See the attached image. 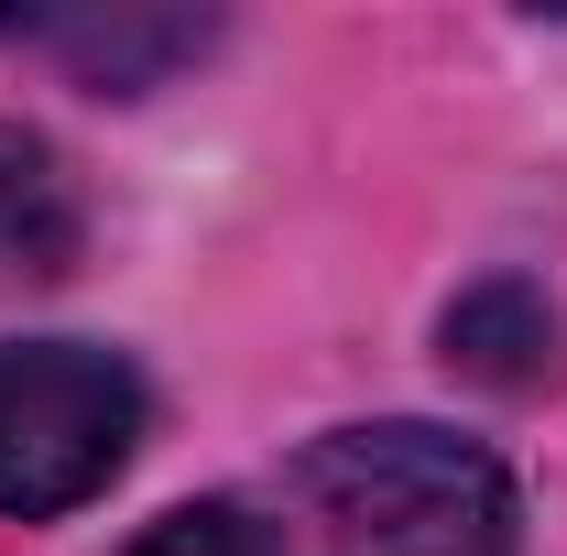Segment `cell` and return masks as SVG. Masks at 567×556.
<instances>
[{"label":"cell","mask_w":567,"mask_h":556,"mask_svg":"<svg viewBox=\"0 0 567 556\" xmlns=\"http://www.w3.org/2000/svg\"><path fill=\"white\" fill-rule=\"evenodd\" d=\"M66 251H76V208L55 164L0 132V274H66Z\"/></svg>","instance_id":"obj_5"},{"label":"cell","mask_w":567,"mask_h":556,"mask_svg":"<svg viewBox=\"0 0 567 556\" xmlns=\"http://www.w3.org/2000/svg\"><path fill=\"white\" fill-rule=\"evenodd\" d=\"M447 360L481 382H546L557 371V317L535 284H481L447 306Z\"/></svg>","instance_id":"obj_4"},{"label":"cell","mask_w":567,"mask_h":556,"mask_svg":"<svg viewBox=\"0 0 567 556\" xmlns=\"http://www.w3.org/2000/svg\"><path fill=\"white\" fill-rule=\"evenodd\" d=\"M121 556H274V546H262V524H251L240 502H175V513L142 524Z\"/></svg>","instance_id":"obj_6"},{"label":"cell","mask_w":567,"mask_h":556,"mask_svg":"<svg viewBox=\"0 0 567 556\" xmlns=\"http://www.w3.org/2000/svg\"><path fill=\"white\" fill-rule=\"evenodd\" d=\"M11 44H44V55H66L87 87H153V76L175 66V55H197L208 44V22H186V11H76V22H55V11H22V22H0Z\"/></svg>","instance_id":"obj_3"},{"label":"cell","mask_w":567,"mask_h":556,"mask_svg":"<svg viewBox=\"0 0 567 556\" xmlns=\"http://www.w3.org/2000/svg\"><path fill=\"white\" fill-rule=\"evenodd\" d=\"M284 556H513V481L447 425H350L284 470Z\"/></svg>","instance_id":"obj_1"},{"label":"cell","mask_w":567,"mask_h":556,"mask_svg":"<svg viewBox=\"0 0 567 556\" xmlns=\"http://www.w3.org/2000/svg\"><path fill=\"white\" fill-rule=\"evenodd\" d=\"M142 436V382L132 360L87 339H11L0 349V513L44 524L87 491L121 481Z\"/></svg>","instance_id":"obj_2"}]
</instances>
